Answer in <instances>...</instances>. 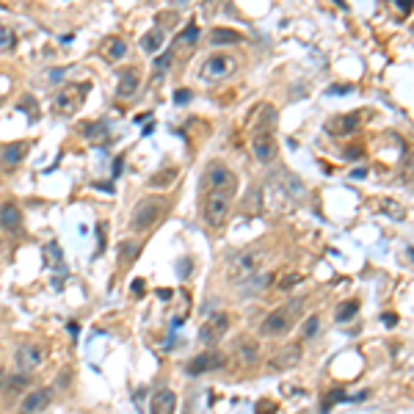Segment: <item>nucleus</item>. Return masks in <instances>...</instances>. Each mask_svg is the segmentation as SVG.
I'll return each instance as SVG.
<instances>
[{
  "label": "nucleus",
  "mask_w": 414,
  "mask_h": 414,
  "mask_svg": "<svg viewBox=\"0 0 414 414\" xmlns=\"http://www.w3.org/2000/svg\"><path fill=\"white\" fill-rule=\"evenodd\" d=\"M357 312H359V301H357V298H351V301H342V304L337 307V312H335L337 323H348V320H354V318H357Z\"/></svg>",
  "instance_id": "obj_22"
},
{
  "label": "nucleus",
  "mask_w": 414,
  "mask_h": 414,
  "mask_svg": "<svg viewBox=\"0 0 414 414\" xmlns=\"http://www.w3.org/2000/svg\"><path fill=\"white\" fill-rule=\"evenodd\" d=\"M20 108H23V111H28V108H30V116H33V119L39 116V108H36V100H33V97H26V100L20 103Z\"/></svg>",
  "instance_id": "obj_31"
},
{
  "label": "nucleus",
  "mask_w": 414,
  "mask_h": 414,
  "mask_svg": "<svg viewBox=\"0 0 414 414\" xmlns=\"http://www.w3.org/2000/svg\"><path fill=\"white\" fill-rule=\"evenodd\" d=\"M105 55H108L111 61L125 58V55H128V42H125V39H119V36L108 39V42H105Z\"/></svg>",
  "instance_id": "obj_20"
},
{
  "label": "nucleus",
  "mask_w": 414,
  "mask_h": 414,
  "mask_svg": "<svg viewBox=\"0 0 414 414\" xmlns=\"http://www.w3.org/2000/svg\"><path fill=\"white\" fill-rule=\"evenodd\" d=\"M196 39H199V28H196V26H188L180 33V36H177V45H180V47H191V45L196 42Z\"/></svg>",
  "instance_id": "obj_23"
},
{
  "label": "nucleus",
  "mask_w": 414,
  "mask_h": 414,
  "mask_svg": "<svg viewBox=\"0 0 414 414\" xmlns=\"http://www.w3.org/2000/svg\"><path fill=\"white\" fill-rule=\"evenodd\" d=\"M257 414H276V403H257Z\"/></svg>",
  "instance_id": "obj_33"
},
{
  "label": "nucleus",
  "mask_w": 414,
  "mask_h": 414,
  "mask_svg": "<svg viewBox=\"0 0 414 414\" xmlns=\"http://www.w3.org/2000/svg\"><path fill=\"white\" fill-rule=\"evenodd\" d=\"M50 389H33V392H28L26 398H23V403H20V414H36L42 412L47 403H50Z\"/></svg>",
  "instance_id": "obj_14"
},
{
  "label": "nucleus",
  "mask_w": 414,
  "mask_h": 414,
  "mask_svg": "<svg viewBox=\"0 0 414 414\" xmlns=\"http://www.w3.org/2000/svg\"><path fill=\"white\" fill-rule=\"evenodd\" d=\"M227 364V357L218 354V351H210V354H199L188 362V373L191 376H199V373H210V370H221Z\"/></svg>",
  "instance_id": "obj_9"
},
{
  "label": "nucleus",
  "mask_w": 414,
  "mask_h": 414,
  "mask_svg": "<svg viewBox=\"0 0 414 414\" xmlns=\"http://www.w3.org/2000/svg\"><path fill=\"white\" fill-rule=\"evenodd\" d=\"M252 150H254V157H257L259 163H268V160H274L276 157V144H274V135L271 133H257L254 135V141H252Z\"/></svg>",
  "instance_id": "obj_12"
},
{
  "label": "nucleus",
  "mask_w": 414,
  "mask_h": 414,
  "mask_svg": "<svg viewBox=\"0 0 414 414\" xmlns=\"http://www.w3.org/2000/svg\"><path fill=\"white\" fill-rule=\"evenodd\" d=\"M191 100V94H188V89H180L177 94H174V103H188Z\"/></svg>",
  "instance_id": "obj_34"
},
{
  "label": "nucleus",
  "mask_w": 414,
  "mask_h": 414,
  "mask_svg": "<svg viewBox=\"0 0 414 414\" xmlns=\"http://www.w3.org/2000/svg\"><path fill=\"white\" fill-rule=\"evenodd\" d=\"M28 155V144L26 141H14V144H6L0 150V166L3 169H14L23 163V157Z\"/></svg>",
  "instance_id": "obj_13"
},
{
  "label": "nucleus",
  "mask_w": 414,
  "mask_h": 414,
  "mask_svg": "<svg viewBox=\"0 0 414 414\" xmlns=\"http://www.w3.org/2000/svg\"><path fill=\"white\" fill-rule=\"evenodd\" d=\"M45 359H47V351H45L42 345H36V342H28V345H23V348L17 351V367L23 370V376L39 370V367L45 364Z\"/></svg>",
  "instance_id": "obj_8"
},
{
  "label": "nucleus",
  "mask_w": 414,
  "mask_h": 414,
  "mask_svg": "<svg viewBox=\"0 0 414 414\" xmlns=\"http://www.w3.org/2000/svg\"><path fill=\"white\" fill-rule=\"evenodd\" d=\"M301 282V274H285V279L279 282V290H290L293 285H298Z\"/></svg>",
  "instance_id": "obj_30"
},
{
  "label": "nucleus",
  "mask_w": 414,
  "mask_h": 414,
  "mask_svg": "<svg viewBox=\"0 0 414 414\" xmlns=\"http://www.w3.org/2000/svg\"><path fill=\"white\" fill-rule=\"evenodd\" d=\"M227 326H230V318H227V312H216L210 320H207L205 326H202V332H199V340L202 342H216L218 337L227 332Z\"/></svg>",
  "instance_id": "obj_10"
},
{
  "label": "nucleus",
  "mask_w": 414,
  "mask_h": 414,
  "mask_svg": "<svg viewBox=\"0 0 414 414\" xmlns=\"http://www.w3.org/2000/svg\"><path fill=\"white\" fill-rule=\"evenodd\" d=\"M14 47V33L0 23V50H11Z\"/></svg>",
  "instance_id": "obj_26"
},
{
  "label": "nucleus",
  "mask_w": 414,
  "mask_h": 414,
  "mask_svg": "<svg viewBox=\"0 0 414 414\" xmlns=\"http://www.w3.org/2000/svg\"><path fill=\"white\" fill-rule=\"evenodd\" d=\"M169 64H172V50H166L160 58L155 61V78H163L166 75V69H169Z\"/></svg>",
  "instance_id": "obj_25"
},
{
  "label": "nucleus",
  "mask_w": 414,
  "mask_h": 414,
  "mask_svg": "<svg viewBox=\"0 0 414 414\" xmlns=\"http://www.w3.org/2000/svg\"><path fill=\"white\" fill-rule=\"evenodd\" d=\"M119 174H122V157L113 163V177H119Z\"/></svg>",
  "instance_id": "obj_37"
},
{
  "label": "nucleus",
  "mask_w": 414,
  "mask_h": 414,
  "mask_svg": "<svg viewBox=\"0 0 414 414\" xmlns=\"http://www.w3.org/2000/svg\"><path fill=\"white\" fill-rule=\"evenodd\" d=\"M116 91H119V97H125V100H128V97H133V94L138 91V75H135L133 69H122Z\"/></svg>",
  "instance_id": "obj_18"
},
{
  "label": "nucleus",
  "mask_w": 414,
  "mask_h": 414,
  "mask_svg": "<svg viewBox=\"0 0 414 414\" xmlns=\"http://www.w3.org/2000/svg\"><path fill=\"white\" fill-rule=\"evenodd\" d=\"M133 296H144V282H141V279L133 282Z\"/></svg>",
  "instance_id": "obj_35"
},
{
  "label": "nucleus",
  "mask_w": 414,
  "mask_h": 414,
  "mask_svg": "<svg viewBox=\"0 0 414 414\" xmlns=\"http://www.w3.org/2000/svg\"><path fill=\"white\" fill-rule=\"evenodd\" d=\"M163 210V199H144L133 207V216H130V230L133 233H147L152 224L157 221Z\"/></svg>",
  "instance_id": "obj_3"
},
{
  "label": "nucleus",
  "mask_w": 414,
  "mask_h": 414,
  "mask_svg": "<svg viewBox=\"0 0 414 414\" xmlns=\"http://www.w3.org/2000/svg\"><path fill=\"white\" fill-rule=\"evenodd\" d=\"M237 357H240V362L243 364H254L259 357V345L257 340H249V337H243L240 342H237Z\"/></svg>",
  "instance_id": "obj_17"
},
{
  "label": "nucleus",
  "mask_w": 414,
  "mask_h": 414,
  "mask_svg": "<svg viewBox=\"0 0 414 414\" xmlns=\"http://www.w3.org/2000/svg\"><path fill=\"white\" fill-rule=\"evenodd\" d=\"M174 177H177V172H174V169H166L163 174H155V177L150 180V185H152V188H160V185H172V180H174Z\"/></svg>",
  "instance_id": "obj_24"
},
{
  "label": "nucleus",
  "mask_w": 414,
  "mask_h": 414,
  "mask_svg": "<svg viewBox=\"0 0 414 414\" xmlns=\"http://www.w3.org/2000/svg\"><path fill=\"white\" fill-rule=\"evenodd\" d=\"M282 357H285V359L274 362V367H282V364H296V362H298V348H287V351H282Z\"/></svg>",
  "instance_id": "obj_28"
},
{
  "label": "nucleus",
  "mask_w": 414,
  "mask_h": 414,
  "mask_svg": "<svg viewBox=\"0 0 414 414\" xmlns=\"http://www.w3.org/2000/svg\"><path fill=\"white\" fill-rule=\"evenodd\" d=\"M205 185L210 188V194H227V196H233L235 188H237V180H235V174L227 166H210L205 174Z\"/></svg>",
  "instance_id": "obj_6"
},
{
  "label": "nucleus",
  "mask_w": 414,
  "mask_h": 414,
  "mask_svg": "<svg viewBox=\"0 0 414 414\" xmlns=\"http://www.w3.org/2000/svg\"><path fill=\"white\" fill-rule=\"evenodd\" d=\"M298 310H301V298H296V301H290V304H285V307L274 310L268 318H265V320H262L259 335H265V337L287 335V332H290V326H293V320L298 318Z\"/></svg>",
  "instance_id": "obj_1"
},
{
  "label": "nucleus",
  "mask_w": 414,
  "mask_h": 414,
  "mask_svg": "<svg viewBox=\"0 0 414 414\" xmlns=\"http://www.w3.org/2000/svg\"><path fill=\"white\" fill-rule=\"evenodd\" d=\"M141 47L144 52H157L163 47V30L160 28H152V30H147L144 33V39H141Z\"/></svg>",
  "instance_id": "obj_21"
},
{
  "label": "nucleus",
  "mask_w": 414,
  "mask_h": 414,
  "mask_svg": "<svg viewBox=\"0 0 414 414\" xmlns=\"http://www.w3.org/2000/svg\"><path fill=\"white\" fill-rule=\"evenodd\" d=\"M133 252H135L133 243H122V254H125V257H133Z\"/></svg>",
  "instance_id": "obj_36"
},
{
  "label": "nucleus",
  "mask_w": 414,
  "mask_h": 414,
  "mask_svg": "<svg viewBox=\"0 0 414 414\" xmlns=\"http://www.w3.org/2000/svg\"><path fill=\"white\" fill-rule=\"evenodd\" d=\"M268 259L265 249H249V252H240L237 257L230 262V279L240 282V279H252L262 268V262Z\"/></svg>",
  "instance_id": "obj_2"
},
{
  "label": "nucleus",
  "mask_w": 414,
  "mask_h": 414,
  "mask_svg": "<svg viewBox=\"0 0 414 414\" xmlns=\"http://www.w3.org/2000/svg\"><path fill=\"white\" fill-rule=\"evenodd\" d=\"M381 207H384V210H389L395 218H403V210H401V207H395V202H392V199H384V202H381Z\"/></svg>",
  "instance_id": "obj_32"
},
{
  "label": "nucleus",
  "mask_w": 414,
  "mask_h": 414,
  "mask_svg": "<svg viewBox=\"0 0 414 414\" xmlns=\"http://www.w3.org/2000/svg\"><path fill=\"white\" fill-rule=\"evenodd\" d=\"M86 133H89V141H103L105 135H108V128H105L103 122H100V125H94V128H89V130H86Z\"/></svg>",
  "instance_id": "obj_29"
},
{
  "label": "nucleus",
  "mask_w": 414,
  "mask_h": 414,
  "mask_svg": "<svg viewBox=\"0 0 414 414\" xmlns=\"http://www.w3.org/2000/svg\"><path fill=\"white\" fill-rule=\"evenodd\" d=\"M86 83H80V86H67V89H61L58 94H55V100H52V108H55V113H61V116H69V113H75L83 103V97H86Z\"/></svg>",
  "instance_id": "obj_5"
},
{
  "label": "nucleus",
  "mask_w": 414,
  "mask_h": 414,
  "mask_svg": "<svg viewBox=\"0 0 414 414\" xmlns=\"http://www.w3.org/2000/svg\"><path fill=\"white\" fill-rule=\"evenodd\" d=\"M20 224H23V213L14 202H6L0 205V230L9 235L20 233Z\"/></svg>",
  "instance_id": "obj_11"
},
{
  "label": "nucleus",
  "mask_w": 414,
  "mask_h": 414,
  "mask_svg": "<svg viewBox=\"0 0 414 414\" xmlns=\"http://www.w3.org/2000/svg\"><path fill=\"white\" fill-rule=\"evenodd\" d=\"M359 128V113H348V116H337L329 122V130L337 135H351L354 130Z\"/></svg>",
  "instance_id": "obj_16"
},
{
  "label": "nucleus",
  "mask_w": 414,
  "mask_h": 414,
  "mask_svg": "<svg viewBox=\"0 0 414 414\" xmlns=\"http://www.w3.org/2000/svg\"><path fill=\"white\" fill-rule=\"evenodd\" d=\"M230 199L227 194H207L205 202H202V216L210 227H221L230 216Z\"/></svg>",
  "instance_id": "obj_4"
},
{
  "label": "nucleus",
  "mask_w": 414,
  "mask_h": 414,
  "mask_svg": "<svg viewBox=\"0 0 414 414\" xmlns=\"http://www.w3.org/2000/svg\"><path fill=\"white\" fill-rule=\"evenodd\" d=\"M243 36L237 33V30H233V28H216L213 33H210V42L213 45H237Z\"/></svg>",
  "instance_id": "obj_19"
},
{
  "label": "nucleus",
  "mask_w": 414,
  "mask_h": 414,
  "mask_svg": "<svg viewBox=\"0 0 414 414\" xmlns=\"http://www.w3.org/2000/svg\"><path fill=\"white\" fill-rule=\"evenodd\" d=\"M235 58L230 55H210L205 64H202V72H199V78L202 80H224L230 78L235 72Z\"/></svg>",
  "instance_id": "obj_7"
},
{
  "label": "nucleus",
  "mask_w": 414,
  "mask_h": 414,
  "mask_svg": "<svg viewBox=\"0 0 414 414\" xmlns=\"http://www.w3.org/2000/svg\"><path fill=\"white\" fill-rule=\"evenodd\" d=\"M150 412L152 414H174L177 412V395H174L172 389H157L155 395H152Z\"/></svg>",
  "instance_id": "obj_15"
},
{
  "label": "nucleus",
  "mask_w": 414,
  "mask_h": 414,
  "mask_svg": "<svg viewBox=\"0 0 414 414\" xmlns=\"http://www.w3.org/2000/svg\"><path fill=\"white\" fill-rule=\"evenodd\" d=\"M318 326H320L318 315H310V318H307V323H304V329H301V337H304V340H310V337H315V332H318Z\"/></svg>",
  "instance_id": "obj_27"
},
{
  "label": "nucleus",
  "mask_w": 414,
  "mask_h": 414,
  "mask_svg": "<svg viewBox=\"0 0 414 414\" xmlns=\"http://www.w3.org/2000/svg\"><path fill=\"white\" fill-rule=\"evenodd\" d=\"M384 323H387V326H395V323H398V318H395V315H387V318H384Z\"/></svg>",
  "instance_id": "obj_38"
}]
</instances>
